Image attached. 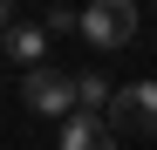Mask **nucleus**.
Listing matches in <instances>:
<instances>
[{"instance_id": "0eeeda50", "label": "nucleus", "mask_w": 157, "mask_h": 150, "mask_svg": "<svg viewBox=\"0 0 157 150\" xmlns=\"http://www.w3.org/2000/svg\"><path fill=\"white\" fill-rule=\"evenodd\" d=\"M7 28H14V7H7V0H0V34H7Z\"/></svg>"}, {"instance_id": "f03ea898", "label": "nucleus", "mask_w": 157, "mask_h": 150, "mask_svg": "<svg viewBox=\"0 0 157 150\" xmlns=\"http://www.w3.org/2000/svg\"><path fill=\"white\" fill-rule=\"evenodd\" d=\"M82 34H89V48L116 55V48H130V34H137V7H130V0H96V7H82Z\"/></svg>"}, {"instance_id": "f257e3e1", "label": "nucleus", "mask_w": 157, "mask_h": 150, "mask_svg": "<svg viewBox=\"0 0 157 150\" xmlns=\"http://www.w3.org/2000/svg\"><path fill=\"white\" fill-rule=\"evenodd\" d=\"M21 109L68 123V116H75V75H62V68H34V75H21Z\"/></svg>"}, {"instance_id": "20e7f679", "label": "nucleus", "mask_w": 157, "mask_h": 150, "mask_svg": "<svg viewBox=\"0 0 157 150\" xmlns=\"http://www.w3.org/2000/svg\"><path fill=\"white\" fill-rule=\"evenodd\" d=\"M62 150H116L109 116H89V109H75V116L62 123Z\"/></svg>"}, {"instance_id": "423d86ee", "label": "nucleus", "mask_w": 157, "mask_h": 150, "mask_svg": "<svg viewBox=\"0 0 157 150\" xmlns=\"http://www.w3.org/2000/svg\"><path fill=\"white\" fill-rule=\"evenodd\" d=\"M109 103H116V89H109V75H102V68H82V75H75V109L109 116Z\"/></svg>"}, {"instance_id": "7ed1b4c3", "label": "nucleus", "mask_w": 157, "mask_h": 150, "mask_svg": "<svg viewBox=\"0 0 157 150\" xmlns=\"http://www.w3.org/2000/svg\"><path fill=\"white\" fill-rule=\"evenodd\" d=\"M144 130V137H157V82H123L116 89V103H109V130Z\"/></svg>"}, {"instance_id": "39448f33", "label": "nucleus", "mask_w": 157, "mask_h": 150, "mask_svg": "<svg viewBox=\"0 0 157 150\" xmlns=\"http://www.w3.org/2000/svg\"><path fill=\"white\" fill-rule=\"evenodd\" d=\"M0 48H7L28 75H34V68H48V62H41V55H48V28H7V34H0Z\"/></svg>"}]
</instances>
